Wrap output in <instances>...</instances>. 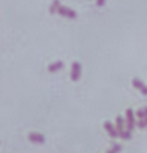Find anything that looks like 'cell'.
I'll return each mask as SVG.
<instances>
[{"mask_svg":"<svg viewBox=\"0 0 147 153\" xmlns=\"http://www.w3.org/2000/svg\"><path fill=\"white\" fill-rule=\"evenodd\" d=\"M80 75H81V65L80 63H72V71H71V78L74 81H77L80 78Z\"/></svg>","mask_w":147,"mask_h":153,"instance_id":"obj_1","label":"cell"},{"mask_svg":"<svg viewBox=\"0 0 147 153\" xmlns=\"http://www.w3.org/2000/svg\"><path fill=\"white\" fill-rule=\"evenodd\" d=\"M57 12H59L62 17H66V18H75V17H77L75 11H72V9H69V8H66V6H60Z\"/></svg>","mask_w":147,"mask_h":153,"instance_id":"obj_2","label":"cell"},{"mask_svg":"<svg viewBox=\"0 0 147 153\" xmlns=\"http://www.w3.org/2000/svg\"><path fill=\"white\" fill-rule=\"evenodd\" d=\"M105 128H107V132H108L111 137H117V135H119V131H116L114 125H111L110 122H105Z\"/></svg>","mask_w":147,"mask_h":153,"instance_id":"obj_3","label":"cell"},{"mask_svg":"<svg viewBox=\"0 0 147 153\" xmlns=\"http://www.w3.org/2000/svg\"><path fill=\"white\" fill-rule=\"evenodd\" d=\"M128 123H129V131L134 129V113L132 110H128Z\"/></svg>","mask_w":147,"mask_h":153,"instance_id":"obj_4","label":"cell"},{"mask_svg":"<svg viewBox=\"0 0 147 153\" xmlns=\"http://www.w3.org/2000/svg\"><path fill=\"white\" fill-rule=\"evenodd\" d=\"M30 140H33L35 143H44V137L38 134H30Z\"/></svg>","mask_w":147,"mask_h":153,"instance_id":"obj_5","label":"cell"},{"mask_svg":"<svg viewBox=\"0 0 147 153\" xmlns=\"http://www.w3.org/2000/svg\"><path fill=\"white\" fill-rule=\"evenodd\" d=\"M62 68H63V63H62V62H57V63H54V65L50 66V71H51V72H56V71H59V69H62Z\"/></svg>","mask_w":147,"mask_h":153,"instance_id":"obj_6","label":"cell"},{"mask_svg":"<svg viewBox=\"0 0 147 153\" xmlns=\"http://www.w3.org/2000/svg\"><path fill=\"white\" fill-rule=\"evenodd\" d=\"M59 8H60V2H59V0H56V2L53 3V6L50 8V11L54 14V12H57V11H59Z\"/></svg>","mask_w":147,"mask_h":153,"instance_id":"obj_7","label":"cell"},{"mask_svg":"<svg viewBox=\"0 0 147 153\" xmlns=\"http://www.w3.org/2000/svg\"><path fill=\"white\" fill-rule=\"evenodd\" d=\"M134 87H137V89H143V87H144V84H143L138 78H135V80H134Z\"/></svg>","mask_w":147,"mask_h":153,"instance_id":"obj_8","label":"cell"},{"mask_svg":"<svg viewBox=\"0 0 147 153\" xmlns=\"http://www.w3.org/2000/svg\"><path fill=\"white\" fill-rule=\"evenodd\" d=\"M119 135H120V137H123V138H126V140H128V138H131V132H129V131H122Z\"/></svg>","mask_w":147,"mask_h":153,"instance_id":"obj_9","label":"cell"},{"mask_svg":"<svg viewBox=\"0 0 147 153\" xmlns=\"http://www.w3.org/2000/svg\"><path fill=\"white\" fill-rule=\"evenodd\" d=\"M146 116H147V108H143V110H140V111H138V117L144 119Z\"/></svg>","mask_w":147,"mask_h":153,"instance_id":"obj_10","label":"cell"},{"mask_svg":"<svg viewBox=\"0 0 147 153\" xmlns=\"http://www.w3.org/2000/svg\"><path fill=\"white\" fill-rule=\"evenodd\" d=\"M146 125H147V119H146V117H144V119H143V120H141V122H140V123H138V126H140V128H144V126H146Z\"/></svg>","mask_w":147,"mask_h":153,"instance_id":"obj_11","label":"cell"},{"mask_svg":"<svg viewBox=\"0 0 147 153\" xmlns=\"http://www.w3.org/2000/svg\"><path fill=\"white\" fill-rule=\"evenodd\" d=\"M96 3H98V6H102L105 3V0H96Z\"/></svg>","mask_w":147,"mask_h":153,"instance_id":"obj_12","label":"cell"}]
</instances>
